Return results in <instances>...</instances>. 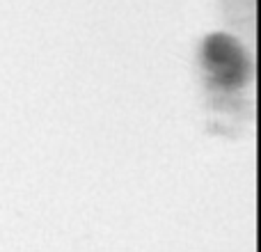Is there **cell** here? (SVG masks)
<instances>
[{
	"label": "cell",
	"instance_id": "cell-1",
	"mask_svg": "<svg viewBox=\"0 0 261 252\" xmlns=\"http://www.w3.org/2000/svg\"><path fill=\"white\" fill-rule=\"evenodd\" d=\"M204 58H206L208 69H211L218 85L231 87L243 83L248 64H245L243 51L239 48V44L231 37L227 35L208 37L206 44H204Z\"/></svg>",
	"mask_w": 261,
	"mask_h": 252
}]
</instances>
